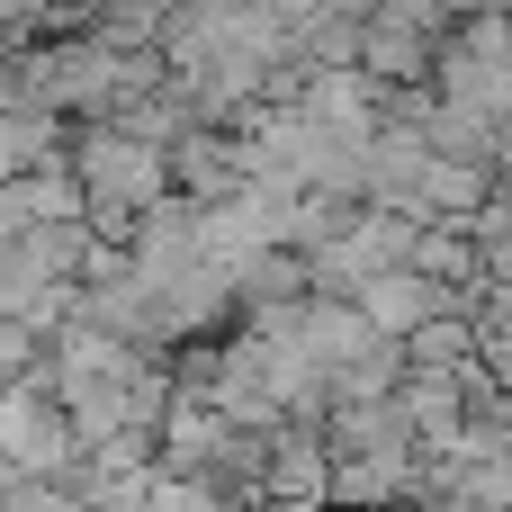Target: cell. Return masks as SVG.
<instances>
[{"instance_id": "obj_1", "label": "cell", "mask_w": 512, "mask_h": 512, "mask_svg": "<svg viewBox=\"0 0 512 512\" xmlns=\"http://www.w3.org/2000/svg\"><path fill=\"white\" fill-rule=\"evenodd\" d=\"M63 162L81 171L90 225H99V234H117V243H126V225H135V216L171 189V144L135 135V126H117V117L72 126V135H63Z\"/></svg>"}, {"instance_id": "obj_2", "label": "cell", "mask_w": 512, "mask_h": 512, "mask_svg": "<svg viewBox=\"0 0 512 512\" xmlns=\"http://www.w3.org/2000/svg\"><path fill=\"white\" fill-rule=\"evenodd\" d=\"M0 459H9L18 477H45V486L81 459V432H72V414L54 405V387H36V378H9V387H0Z\"/></svg>"}, {"instance_id": "obj_3", "label": "cell", "mask_w": 512, "mask_h": 512, "mask_svg": "<svg viewBox=\"0 0 512 512\" xmlns=\"http://www.w3.org/2000/svg\"><path fill=\"white\" fill-rule=\"evenodd\" d=\"M252 171H243V135L234 126H180L171 135V189L180 198H198V207H216V198H234Z\"/></svg>"}, {"instance_id": "obj_4", "label": "cell", "mask_w": 512, "mask_h": 512, "mask_svg": "<svg viewBox=\"0 0 512 512\" xmlns=\"http://www.w3.org/2000/svg\"><path fill=\"white\" fill-rule=\"evenodd\" d=\"M261 495H324V504H333V450H324L315 423L279 414V423L261 432Z\"/></svg>"}, {"instance_id": "obj_5", "label": "cell", "mask_w": 512, "mask_h": 512, "mask_svg": "<svg viewBox=\"0 0 512 512\" xmlns=\"http://www.w3.org/2000/svg\"><path fill=\"white\" fill-rule=\"evenodd\" d=\"M387 504H423V450L333 459V512H387Z\"/></svg>"}, {"instance_id": "obj_6", "label": "cell", "mask_w": 512, "mask_h": 512, "mask_svg": "<svg viewBox=\"0 0 512 512\" xmlns=\"http://www.w3.org/2000/svg\"><path fill=\"white\" fill-rule=\"evenodd\" d=\"M351 306H360V315H369L378 333H396V342H405V333H414L423 315L459 306V288H441V279H423V270L405 261V270H369V279L351 288Z\"/></svg>"}, {"instance_id": "obj_7", "label": "cell", "mask_w": 512, "mask_h": 512, "mask_svg": "<svg viewBox=\"0 0 512 512\" xmlns=\"http://www.w3.org/2000/svg\"><path fill=\"white\" fill-rule=\"evenodd\" d=\"M387 405L405 414V432H414V450H441L459 423H468V396H459V369H405L396 387H387Z\"/></svg>"}, {"instance_id": "obj_8", "label": "cell", "mask_w": 512, "mask_h": 512, "mask_svg": "<svg viewBox=\"0 0 512 512\" xmlns=\"http://www.w3.org/2000/svg\"><path fill=\"white\" fill-rule=\"evenodd\" d=\"M432 54H441V36H423V27L387 18V9L360 18V72L369 81H432Z\"/></svg>"}, {"instance_id": "obj_9", "label": "cell", "mask_w": 512, "mask_h": 512, "mask_svg": "<svg viewBox=\"0 0 512 512\" xmlns=\"http://www.w3.org/2000/svg\"><path fill=\"white\" fill-rule=\"evenodd\" d=\"M414 270L441 279V288H468V279H477V234H468V216H423V225H414Z\"/></svg>"}, {"instance_id": "obj_10", "label": "cell", "mask_w": 512, "mask_h": 512, "mask_svg": "<svg viewBox=\"0 0 512 512\" xmlns=\"http://www.w3.org/2000/svg\"><path fill=\"white\" fill-rule=\"evenodd\" d=\"M468 234H477V279H512V198H486Z\"/></svg>"}, {"instance_id": "obj_11", "label": "cell", "mask_w": 512, "mask_h": 512, "mask_svg": "<svg viewBox=\"0 0 512 512\" xmlns=\"http://www.w3.org/2000/svg\"><path fill=\"white\" fill-rule=\"evenodd\" d=\"M36 351H45V342H36L18 315H0V387H9V378H27V369H36Z\"/></svg>"}, {"instance_id": "obj_12", "label": "cell", "mask_w": 512, "mask_h": 512, "mask_svg": "<svg viewBox=\"0 0 512 512\" xmlns=\"http://www.w3.org/2000/svg\"><path fill=\"white\" fill-rule=\"evenodd\" d=\"M252 512H333V504H324V495H261Z\"/></svg>"}, {"instance_id": "obj_13", "label": "cell", "mask_w": 512, "mask_h": 512, "mask_svg": "<svg viewBox=\"0 0 512 512\" xmlns=\"http://www.w3.org/2000/svg\"><path fill=\"white\" fill-rule=\"evenodd\" d=\"M495 162H512V108L495 117Z\"/></svg>"}, {"instance_id": "obj_14", "label": "cell", "mask_w": 512, "mask_h": 512, "mask_svg": "<svg viewBox=\"0 0 512 512\" xmlns=\"http://www.w3.org/2000/svg\"><path fill=\"white\" fill-rule=\"evenodd\" d=\"M9 234H18V225H9V216H0V243H9Z\"/></svg>"}, {"instance_id": "obj_15", "label": "cell", "mask_w": 512, "mask_h": 512, "mask_svg": "<svg viewBox=\"0 0 512 512\" xmlns=\"http://www.w3.org/2000/svg\"><path fill=\"white\" fill-rule=\"evenodd\" d=\"M387 512H405V504H387Z\"/></svg>"}]
</instances>
